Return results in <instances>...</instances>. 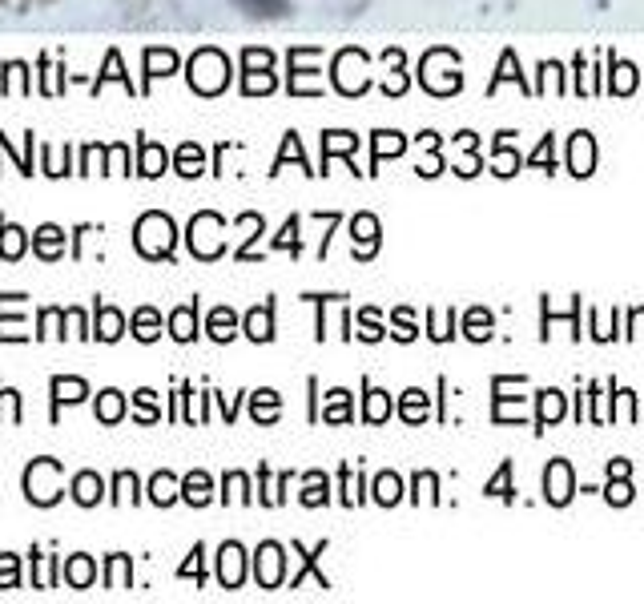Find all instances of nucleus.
Segmentation results:
<instances>
[{
	"label": "nucleus",
	"mask_w": 644,
	"mask_h": 604,
	"mask_svg": "<svg viewBox=\"0 0 644 604\" xmlns=\"http://www.w3.org/2000/svg\"><path fill=\"white\" fill-rule=\"evenodd\" d=\"M391 335L399 339V343H415L419 339V327H415V315H411V307H399L395 315H391Z\"/></svg>",
	"instance_id": "nucleus-43"
},
{
	"label": "nucleus",
	"mask_w": 644,
	"mask_h": 604,
	"mask_svg": "<svg viewBox=\"0 0 644 604\" xmlns=\"http://www.w3.org/2000/svg\"><path fill=\"white\" fill-rule=\"evenodd\" d=\"M552 145H556V133H544L540 149H536V154H528V158H524V166H528V170H544V174H556V162H552Z\"/></svg>",
	"instance_id": "nucleus-40"
},
{
	"label": "nucleus",
	"mask_w": 644,
	"mask_h": 604,
	"mask_svg": "<svg viewBox=\"0 0 644 604\" xmlns=\"http://www.w3.org/2000/svg\"><path fill=\"white\" fill-rule=\"evenodd\" d=\"M182 500H186V504H194V508H206V504L214 500V484H210V476H206V472H190V476L182 480Z\"/></svg>",
	"instance_id": "nucleus-26"
},
{
	"label": "nucleus",
	"mask_w": 644,
	"mask_h": 604,
	"mask_svg": "<svg viewBox=\"0 0 644 604\" xmlns=\"http://www.w3.org/2000/svg\"><path fill=\"white\" fill-rule=\"evenodd\" d=\"M298 226H302V218H298V214H290V218H286V226L278 230V238L270 242V250H290V254L298 258V254H302V238H298Z\"/></svg>",
	"instance_id": "nucleus-36"
},
{
	"label": "nucleus",
	"mask_w": 644,
	"mask_h": 604,
	"mask_svg": "<svg viewBox=\"0 0 644 604\" xmlns=\"http://www.w3.org/2000/svg\"><path fill=\"white\" fill-rule=\"evenodd\" d=\"M290 158H298L306 174H318V170H310V166H306V154H302V141H298V133H294V129H290V133L282 137V154L274 158V170H270V174H282V166H286Z\"/></svg>",
	"instance_id": "nucleus-34"
},
{
	"label": "nucleus",
	"mask_w": 644,
	"mask_h": 604,
	"mask_svg": "<svg viewBox=\"0 0 644 604\" xmlns=\"http://www.w3.org/2000/svg\"><path fill=\"white\" fill-rule=\"evenodd\" d=\"M0 149H5V154H9V137H5V133H0ZM13 158H17L21 174H25V178H33V170H29V158H25V154H13Z\"/></svg>",
	"instance_id": "nucleus-51"
},
{
	"label": "nucleus",
	"mask_w": 644,
	"mask_h": 604,
	"mask_svg": "<svg viewBox=\"0 0 644 604\" xmlns=\"http://www.w3.org/2000/svg\"><path fill=\"white\" fill-rule=\"evenodd\" d=\"M632 89H636V65L632 61H612V85H608V93L628 97Z\"/></svg>",
	"instance_id": "nucleus-35"
},
{
	"label": "nucleus",
	"mask_w": 644,
	"mask_h": 604,
	"mask_svg": "<svg viewBox=\"0 0 644 604\" xmlns=\"http://www.w3.org/2000/svg\"><path fill=\"white\" fill-rule=\"evenodd\" d=\"M73 500H77L81 508H93L97 500H105V480L93 476V472H81V476L73 480Z\"/></svg>",
	"instance_id": "nucleus-27"
},
{
	"label": "nucleus",
	"mask_w": 644,
	"mask_h": 604,
	"mask_svg": "<svg viewBox=\"0 0 644 604\" xmlns=\"http://www.w3.org/2000/svg\"><path fill=\"white\" fill-rule=\"evenodd\" d=\"M170 335H174L178 343H194V339H198V298L186 302V307H178V311L170 315Z\"/></svg>",
	"instance_id": "nucleus-17"
},
{
	"label": "nucleus",
	"mask_w": 644,
	"mask_h": 604,
	"mask_svg": "<svg viewBox=\"0 0 644 604\" xmlns=\"http://www.w3.org/2000/svg\"><path fill=\"white\" fill-rule=\"evenodd\" d=\"M492 154H496V174H500V178H516V174L524 170V158L516 154V149H504V145H496Z\"/></svg>",
	"instance_id": "nucleus-45"
},
{
	"label": "nucleus",
	"mask_w": 644,
	"mask_h": 604,
	"mask_svg": "<svg viewBox=\"0 0 644 604\" xmlns=\"http://www.w3.org/2000/svg\"><path fill=\"white\" fill-rule=\"evenodd\" d=\"M133 339H141V343H153L157 335H161V315L153 311V307H141L137 315H133Z\"/></svg>",
	"instance_id": "nucleus-33"
},
{
	"label": "nucleus",
	"mask_w": 644,
	"mask_h": 604,
	"mask_svg": "<svg viewBox=\"0 0 644 604\" xmlns=\"http://www.w3.org/2000/svg\"><path fill=\"white\" fill-rule=\"evenodd\" d=\"M508 81H516L520 89H528V81H524V73H520V65H516V53H512V49H504V57H500V73L488 81V97H492V93H500V85H508Z\"/></svg>",
	"instance_id": "nucleus-30"
},
{
	"label": "nucleus",
	"mask_w": 644,
	"mask_h": 604,
	"mask_svg": "<svg viewBox=\"0 0 644 604\" xmlns=\"http://www.w3.org/2000/svg\"><path fill=\"white\" fill-rule=\"evenodd\" d=\"M604 500L612 508H628L636 500V488H632V460H608V484L600 488Z\"/></svg>",
	"instance_id": "nucleus-2"
},
{
	"label": "nucleus",
	"mask_w": 644,
	"mask_h": 604,
	"mask_svg": "<svg viewBox=\"0 0 644 604\" xmlns=\"http://www.w3.org/2000/svg\"><path fill=\"white\" fill-rule=\"evenodd\" d=\"M218 580H222V588H242V580H246V548L238 540H226L218 548Z\"/></svg>",
	"instance_id": "nucleus-6"
},
{
	"label": "nucleus",
	"mask_w": 644,
	"mask_h": 604,
	"mask_svg": "<svg viewBox=\"0 0 644 604\" xmlns=\"http://www.w3.org/2000/svg\"><path fill=\"white\" fill-rule=\"evenodd\" d=\"M174 170H178L182 178H198V174L206 170V149H202L198 141H186V145H178V158H174Z\"/></svg>",
	"instance_id": "nucleus-23"
},
{
	"label": "nucleus",
	"mask_w": 644,
	"mask_h": 604,
	"mask_svg": "<svg viewBox=\"0 0 644 604\" xmlns=\"http://www.w3.org/2000/svg\"><path fill=\"white\" fill-rule=\"evenodd\" d=\"M105 81H121L129 93H133V85H129V73H121V57H117V49H109V57H105V73L93 81V93H101L105 89Z\"/></svg>",
	"instance_id": "nucleus-42"
},
{
	"label": "nucleus",
	"mask_w": 644,
	"mask_h": 604,
	"mask_svg": "<svg viewBox=\"0 0 644 604\" xmlns=\"http://www.w3.org/2000/svg\"><path fill=\"white\" fill-rule=\"evenodd\" d=\"M178 73V53L174 49H145V81Z\"/></svg>",
	"instance_id": "nucleus-28"
},
{
	"label": "nucleus",
	"mask_w": 644,
	"mask_h": 604,
	"mask_svg": "<svg viewBox=\"0 0 644 604\" xmlns=\"http://www.w3.org/2000/svg\"><path fill=\"white\" fill-rule=\"evenodd\" d=\"M65 576L73 580V588H89V580L97 576V568H93V560H89L85 552H77V556L65 564Z\"/></svg>",
	"instance_id": "nucleus-41"
},
{
	"label": "nucleus",
	"mask_w": 644,
	"mask_h": 604,
	"mask_svg": "<svg viewBox=\"0 0 644 604\" xmlns=\"http://www.w3.org/2000/svg\"><path fill=\"white\" fill-rule=\"evenodd\" d=\"M278 411H282V395H278V391L262 387V391L250 395V415H254V423H274Z\"/></svg>",
	"instance_id": "nucleus-25"
},
{
	"label": "nucleus",
	"mask_w": 644,
	"mask_h": 604,
	"mask_svg": "<svg viewBox=\"0 0 644 604\" xmlns=\"http://www.w3.org/2000/svg\"><path fill=\"white\" fill-rule=\"evenodd\" d=\"M49 391H53V423L61 419V403H81L89 395V383L85 379H65V375H53L49 379Z\"/></svg>",
	"instance_id": "nucleus-11"
},
{
	"label": "nucleus",
	"mask_w": 644,
	"mask_h": 604,
	"mask_svg": "<svg viewBox=\"0 0 644 604\" xmlns=\"http://www.w3.org/2000/svg\"><path fill=\"white\" fill-rule=\"evenodd\" d=\"M230 500L254 504V496H250V480H246L242 472H226V480H222V504H230Z\"/></svg>",
	"instance_id": "nucleus-39"
},
{
	"label": "nucleus",
	"mask_w": 644,
	"mask_h": 604,
	"mask_svg": "<svg viewBox=\"0 0 644 604\" xmlns=\"http://www.w3.org/2000/svg\"><path fill=\"white\" fill-rule=\"evenodd\" d=\"M238 327H242V323H238V315H234L230 307H214V311H210V323H206V335H210L214 343H230V339L238 335Z\"/></svg>",
	"instance_id": "nucleus-21"
},
{
	"label": "nucleus",
	"mask_w": 644,
	"mask_h": 604,
	"mask_svg": "<svg viewBox=\"0 0 644 604\" xmlns=\"http://www.w3.org/2000/svg\"><path fill=\"white\" fill-rule=\"evenodd\" d=\"M492 327H496V319L483 311V307L467 311V319H463V335H467L471 343H488V339H492Z\"/></svg>",
	"instance_id": "nucleus-29"
},
{
	"label": "nucleus",
	"mask_w": 644,
	"mask_h": 604,
	"mask_svg": "<svg viewBox=\"0 0 644 604\" xmlns=\"http://www.w3.org/2000/svg\"><path fill=\"white\" fill-rule=\"evenodd\" d=\"M479 170H483V158H479V154H475V149H467V158H463V162H455V166H451V174H455V178H475V174H479Z\"/></svg>",
	"instance_id": "nucleus-50"
},
{
	"label": "nucleus",
	"mask_w": 644,
	"mask_h": 604,
	"mask_svg": "<svg viewBox=\"0 0 644 604\" xmlns=\"http://www.w3.org/2000/svg\"><path fill=\"white\" fill-rule=\"evenodd\" d=\"M202 556H206V544H194V552H190V560L178 568V576H182V580L194 576L198 584H206V564H202Z\"/></svg>",
	"instance_id": "nucleus-46"
},
{
	"label": "nucleus",
	"mask_w": 644,
	"mask_h": 604,
	"mask_svg": "<svg viewBox=\"0 0 644 604\" xmlns=\"http://www.w3.org/2000/svg\"><path fill=\"white\" fill-rule=\"evenodd\" d=\"M359 141L363 137H355V133H347V129H327V133H322V170L318 174H331V158L335 154H347L351 158V149H359Z\"/></svg>",
	"instance_id": "nucleus-14"
},
{
	"label": "nucleus",
	"mask_w": 644,
	"mask_h": 604,
	"mask_svg": "<svg viewBox=\"0 0 644 604\" xmlns=\"http://www.w3.org/2000/svg\"><path fill=\"white\" fill-rule=\"evenodd\" d=\"M17 584H21V576H17V556L5 552V556H0V588H17Z\"/></svg>",
	"instance_id": "nucleus-49"
},
{
	"label": "nucleus",
	"mask_w": 644,
	"mask_h": 604,
	"mask_svg": "<svg viewBox=\"0 0 644 604\" xmlns=\"http://www.w3.org/2000/svg\"><path fill=\"white\" fill-rule=\"evenodd\" d=\"M242 331H246L250 343H270L274 339V298H266V302H258V307L246 311Z\"/></svg>",
	"instance_id": "nucleus-7"
},
{
	"label": "nucleus",
	"mask_w": 644,
	"mask_h": 604,
	"mask_svg": "<svg viewBox=\"0 0 644 604\" xmlns=\"http://www.w3.org/2000/svg\"><path fill=\"white\" fill-rule=\"evenodd\" d=\"M455 145H459V149H475L479 141H475V133H471V129H463V133H455Z\"/></svg>",
	"instance_id": "nucleus-53"
},
{
	"label": "nucleus",
	"mask_w": 644,
	"mask_h": 604,
	"mask_svg": "<svg viewBox=\"0 0 644 604\" xmlns=\"http://www.w3.org/2000/svg\"><path fill=\"white\" fill-rule=\"evenodd\" d=\"M576 492H580V488H576L572 464H568V460H552V464L544 468V500H548L552 508H568Z\"/></svg>",
	"instance_id": "nucleus-1"
},
{
	"label": "nucleus",
	"mask_w": 644,
	"mask_h": 604,
	"mask_svg": "<svg viewBox=\"0 0 644 604\" xmlns=\"http://www.w3.org/2000/svg\"><path fill=\"white\" fill-rule=\"evenodd\" d=\"M33 250L41 254V258H61L65 254V230L61 226H53V222H45V226H37L33 230Z\"/></svg>",
	"instance_id": "nucleus-16"
},
{
	"label": "nucleus",
	"mask_w": 644,
	"mask_h": 604,
	"mask_svg": "<svg viewBox=\"0 0 644 604\" xmlns=\"http://www.w3.org/2000/svg\"><path fill=\"white\" fill-rule=\"evenodd\" d=\"M318 419H322V423H351V419H355V411H351V391H347V387L327 391V407L318 411Z\"/></svg>",
	"instance_id": "nucleus-19"
},
{
	"label": "nucleus",
	"mask_w": 644,
	"mask_h": 604,
	"mask_svg": "<svg viewBox=\"0 0 644 604\" xmlns=\"http://www.w3.org/2000/svg\"><path fill=\"white\" fill-rule=\"evenodd\" d=\"M121 415H125V395L113 391V387L101 391V395H97V419H101V423H117Z\"/></svg>",
	"instance_id": "nucleus-37"
},
{
	"label": "nucleus",
	"mask_w": 644,
	"mask_h": 604,
	"mask_svg": "<svg viewBox=\"0 0 644 604\" xmlns=\"http://www.w3.org/2000/svg\"><path fill=\"white\" fill-rule=\"evenodd\" d=\"M536 403H540V411H536V435H544L552 423H560L564 419V411H568V395L564 391H556V387H544L540 395H536Z\"/></svg>",
	"instance_id": "nucleus-8"
},
{
	"label": "nucleus",
	"mask_w": 644,
	"mask_h": 604,
	"mask_svg": "<svg viewBox=\"0 0 644 604\" xmlns=\"http://www.w3.org/2000/svg\"><path fill=\"white\" fill-rule=\"evenodd\" d=\"M512 472H516V464L512 460H504L500 464V472L488 480V484H483V496H496V500H504V504H516V484H512Z\"/></svg>",
	"instance_id": "nucleus-24"
},
{
	"label": "nucleus",
	"mask_w": 644,
	"mask_h": 604,
	"mask_svg": "<svg viewBox=\"0 0 644 604\" xmlns=\"http://www.w3.org/2000/svg\"><path fill=\"white\" fill-rule=\"evenodd\" d=\"M568 174L572 178H592L596 174V137L588 129H576L568 141Z\"/></svg>",
	"instance_id": "nucleus-4"
},
{
	"label": "nucleus",
	"mask_w": 644,
	"mask_h": 604,
	"mask_svg": "<svg viewBox=\"0 0 644 604\" xmlns=\"http://www.w3.org/2000/svg\"><path fill=\"white\" fill-rule=\"evenodd\" d=\"M290 548H294V552L302 556V564H298V572L290 576V588H298V584H302V580H306L310 572H314V580H318V588H331V580H327V576H322V572H318V556H322V552H327V548H331V540H318V544H314L310 552H306V548H302L298 540H294Z\"/></svg>",
	"instance_id": "nucleus-9"
},
{
	"label": "nucleus",
	"mask_w": 644,
	"mask_h": 604,
	"mask_svg": "<svg viewBox=\"0 0 644 604\" xmlns=\"http://www.w3.org/2000/svg\"><path fill=\"white\" fill-rule=\"evenodd\" d=\"M355 335H359L363 343H379V339L387 335V331H383V323H379V311H375V307H363V311H359V331H355Z\"/></svg>",
	"instance_id": "nucleus-44"
},
{
	"label": "nucleus",
	"mask_w": 644,
	"mask_h": 604,
	"mask_svg": "<svg viewBox=\"0 0 644 604\" xmlns=\"http://www.w3.org/2000/svg\"><path fill=\"white\" fill-rule=\"evenodd\" d=\"M363 419L367 423H383L387 415H395V399H391V391H379V387H371V379L363 375Z\"/></svg>",
	"instance_id": "nucleus-15"
},
{
	"label": "nucleus",
	"mask_w": 644,
	"mask_h": 604,
	"mask_svg": "<svg viewBox=\"0 0 644 604\" xmlns=\"http://www.w3.org/2000/svg\"><path fill=\"white\" fill-rule=\"evenodd\" d=\"M25 230L21 226H9L5 214H0V258H21L25 254Z\"/></svg>",
	"instance_id": "nucleus-32"
},
{
	"label": "nucleus",
	"mask_w": 644,
	"mask_h": 604,
	"mask_svg": "<svg viewBox=\"0 0 644 604\" xmlns=\"http://www.w3.org/2000/svg\"><path fill=\"white\" fill-rule=\"evenodd\" d=\"M302 484H306V492L298 496L302 508H322V504H331V480H327V472H306Z\"/></svg>",
	"instance_id": "nucleus-20"
},
{
	"label": "nucleus",
	"mask_w": 644,
	"mask_h": 604,
	"mask_svg": "<svg viewBox=\"0 0 644 604\" xmlns=\"http://www.w3.org/2000/svg\"><path fill=\"white\" fill-rule=\"evenodd\" d=\"M403 149H407V137H403V133L375 129V133H371V170H367V174H379V162H383V158H391V154L399 158Z\"/></svg>",
	"instance_id": "nucleus-13"
},
{
	"label": "nucleus",
	"mask_w": 644,
	"mask_h": 604,
	"mask_svg": "<svg viewBox=\"0 0 644 604\" xmlns=\"http://www.w3.org/2000/svg\"><path fill=\"white\" fill-rule=\"evenodd\" d=\"M379 218L371 214V210H363V214H355L351 218V238H355V258L359 262H371L375 254H379Z\"/></svg>",
	"instance_id": "nucleus-5"
},
{
	"label": "nucleus",
	"mask_w": 644,
	"mask_h": 604,
	"mask_svg": "<svg viewBox=\"0 0 644 604\" xmlns=\"http://www.w3.org/2000/svg\"><path fill=\"white\" fill-rule=\"evenodd\" d=\"M282 552H286V548H282L278 540L258 544V552H254V576H258L262 588H278V584H282V568H286V556H282Z\"/></svg>",
	"instance_id": "nucleus-3"
},
{
	"label": "nucleus",
	"mask_w": 644,
	"mask_h": 604,
	"mask_svg": "<svg viewBox=\"0 0 644 604\" xmlns=\"http://www.w3.org/2000/svg\"><path fill=\"white\" fill-rule=\"evenodd\" d=\"M419 145H423V149H431V154H435V149H439V133L423 129V133H419Z\"/></svg>",
	"instance_id": "nucleus-52"
},
{
	"label": "nucleus",
	"mask_w": 644,
	"mask_h": 604,
	"mask_svg": "<svg viewBox=\"0 0 644 604\" xmlns=\"http://www.w3.org/2000/svg\"><path fill=\"white\" fill-rule=\"evenodd\" d=\"M109 500H113V504H125V500L137 504V500H141L137 476H133V472H117V476H113V496H109Z\"/></svg>",
	"instance_id": "nucleus-38"
},
{
	"label": "nucleus",
	"mask_w": 644,
	"mask_h": 604,
	"mask_svg": "<svg viewBox=\"0 0 644 604\" xmlns=\"http://www.w3.org/2000/svg\"><path fill=\"white\" fill-rule=\"evenodd\" d=\"M125 568H129V556L125 552H113L109 556V588H125Z\"/></svg>",
	"instance_id": "nucleus-48"
},
{
	"label": "nucleus",
	"mask_w": 644,
	"mask_h": 604,
	"mask_svg": "<svg viewBox=\"0 0 644 604\" xmlns=\"http://www.w3.org/2000/svg\"><path fill=\"white\" fill-rule=\"evenodd\" d=\"M399 419L403 423H423L427 415H431V399H427V391H419V387H411V391H403V399H399Z\"/></svg>",
	"instance_id": "nucleus-22"
},
{
	"label": "nucleus",
	"mask_w": 644,
	"mask_h": 604,
	"mask_svg": "<svg viewBox=\"0 0 644 604\" xmlns=\"http://www.w3.org/2000/svg\"><path fill=\"white\" fill-rule=\"evenodd\" d=\"M399 500H403V480L395 472H379V480H375V504L379 508H395Z\"/></svg>",
	"instance_id": "nucleus-31"
},
{
	"label": "nucleus",
	"mask_w": 644,
	"mask_h": 604,
	"mask_svg": "<svg viewBox=\"0 0 644 604\" xmlns=\"http://www.w3.org/2000/svg\"><path fill=\"white\" fill-rule=\"evenodd\" d=\"M149 500H153L157 508L178 504V500H182V480H178V476H170V472H157V476L149 480Z\"/></svg>",
	"instance_id": "nucleus-18"
},
{
	"label": "nucleus",
	"mask_w": 644,
	"mask_h": 604,
	"mask_svg": "<svg viewBox=\"0 0 644 604\" xmlns=\"http://www.w3.org/2000/svg\"><path fill=\"white\" fill-rule=\"evenodd\" d=\"M133 403L141 407V411H137V419H141V423H153V419L161 415V411H157V391H149V387H141V391L133 395Z\"/></svg>",
	"instance_id": "nucleus-47"
},
{
	"label": "nucleus",
	"mask_w": 644,
	"mask_h": 604,
	"mask_svg": "<svg viewBox=\"0 0 644 604\" xmlns=\"http://www.w3.org/2000/svg\"><path fill=\"white\" fill-rule=\"evenodd\" d=\"M93 339H101V343H117L121 335H125V315L117 311V307H105V302H97L93 307Z\"/></svg>",
	"instance_id": "nucleus-12"
},
{
	"label": "nucleus",
	"mask_w": 644,
	"mask_h": 604,
	"mask_svg": "<svg viewBox=\"0 0 644 604\" xmlns=\"http://www.w3.org/2000/svg\"><path fill=\"white\" fill-rule=\"evenodd\" d=\"M137 154H141V162H137V174L141 178H161V174L170 170V154L157 141L141 137V133H137Z\"/></svg>",
	"instance_id": "nucleus-10"
}]
</instances>
